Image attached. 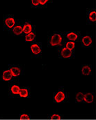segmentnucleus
Wrapping results in <instances>:
<instances>
[{"instance_id":"nucleus-17","label":"nucleus","mask_w":96,"mask_h":120,"mask_svg":"<svg viewBox=\"0 0 96 120\" xmlns=\"http://www.w3.org/2000/svg\"><path fill=\"white\" fill-rule=\"evenodd\" d=\"M19 95L21 96V97H27L28 95H29V91L26 88H22L20 90V92H19Z\"/></svg>"},{"instance_id":"nucleus-8","label":"nucleus","mask_w":96,"mask_h":120,"mask_svg":"<svg viewBox=\"0 0 96 120\" xmlns=\"http://www.w3.org/2000/svg\"><path fill=\"white\" fill-rule=\"evenodd\" d=\"M87 16L89 21L91 22H95L96 20V12L95 10H88Z\"/></svg>"},{"instance_id":"nucleus-3","label":"nucleus","mask_w":96,"mask_h":120,"mask_svg":"<svg viewBox=\"0 0 96 120\" xmlns=\"http://www.w3.org/2000/svg\"><path fill=\"white\" fill-rule=\"evenodd\" d=\"M79 34L75 31H68L65 33V37L69 40V41L75 42L79 39Z\"/></svg>"},{"instance_id":"nucleus-7","label":"nucleus","mask_w":96,"mask_h":120,"mask_svg":"<svg viewBox=\"0 0 96 120\" xmlns=\"http://www.w3.org/2000/svg\"><path fill=\"white\" fill-rule=\"evenodd\" d=\"M82 44L84 47H89L92 45V38L91 36L86 35L82 38Z\"/></svg>"},{"instance_id":"nucleus-10","label":"nucleus","mask_w":96,"mask_h":120,"mask_svg":"<svg viewBox=\"0 0 96 120\" xmlns=\"http://www.w3.org/2000/svg\"><path fill=\"white\" fill-rule=\"evenodd\" d=\"M9 70H10L13 77H18L20 75L21 71H20V68L18 66H11Z\"/></svg>"},{"instance_id":"nucleus-15","label":"nucleus","mask_w":96,"mask_h":120,"mask_svg":"<svg viewBox=\"0 0 96 120\" xmlns=\"http://www.w3.org/2000/svg\"><path fill=\"white\" fill-rule=\"evenodd\" d=\"M20 90V87H19L18 85H16V84H14V85H11V87H10V91H11V94H13V95L19 94Z\"/></svg>"},{"instance_id":"nucleus-9","label":"nucleus","mask_w":96,"mask_h":120,"mask_svg":"<svg viewBox=\"0 0 96 120\" xmlns=\"http://www.w3.org/2000/svg\"><path fill=\"white\" fill-rule=\"evenodd\" d=\"M83 100L88 103H91L94 101V95L91 93H87L84 94Z\"/></svg>"},{"instance_id":"nucleus-12","label":"nucleus","mask_w":96,"mask_h":120,"mask_svg":"<svg viewBox=\"0 0 96 120\" xmlns=\"http://www.w3.org/2000/svg\"><path fill=\"white\" fill-rule=\"evenodd\" d=\"M12 29H13V30H12V31H13V34H15V35L19 36V35H21V34L23 33V31H22V27L20 25H15Z\"/></svg>"},{"instance_id":"nucleus-21","label":"nucleus","mask_w":96,"mask_h":120,"mask_svg":"<svg viewBox=\"0 0 96 120\" xmlns=\"http://www.w3.org/2000/svg\"><path fill=\"white\" fill-rule=\"evenodd\" d=\"M20 118L21 120H29V116L28 115H26V114H24V115H21Z\"/></svg>"},{"instance_id":"nucleus-18","label":"nucleus","mask_w":96,"mask_h":120,"mask_svg":"<svg viewBox=\"0 0 96 120\" xmlns=\"http://www.w3.org/2000/svg\"><path fill=\"white\" fill-rule=\"evenodd\" d=\"M65 48H67L68 49L70 50H73L75 49V43H74V42H72V41H68V42H67V43H66V44H65Z\"/></svg>"},{"instance_id":"nucleus-2","label":"nucleus","mask_w":96,"mask_h":120,"mask_svg":"<svg viewBox=\"0 0 96 120\" xmlns=\"http://www.w3.org/2000/svg\"><path fill=\"white\" fill-rule=\"evenodd\" d=\"M4 25L8 30L12 29L15 25V20L14 18L11 15H6L4 18Z\"/></svg>"},{"instance_id":"nucleus-11","label":"nucleus","mask_w":96,"mask_h":120,"mask_svg":"<svg viewBox=\"0 0 96 120\" xmlns=\"http://www.w3.org/2000/svg\"><path fill=\"white\" fill-rule=\"evenodd\" d=\"M81 72L83 75H89L91 73V68L89 65H84L82 67Z\"/></svg>"},{"instance_id":"nucleus-16","label":"nucleus","mask_w":96,"mask_h":120,"mask_svg":"<svg viewBox=\"0 0 96 120\" xmlns=\"http://www.w3.org/2000/svg\"><path fill=\"white\" fill-rule=\"evenodd\" d=\"M35 38H36V34L33 31L28 34H27L25 36V40L27 42H32V41L35 40Z\"/></svg>"},{"instance_id":"nucleus-22","label":"nucleus","mask_w":96,"mask_h":120,"mask_svg":"<svg viewBox=\"0 0 96 120\" xmlns=\"http://www.w3.org/2000/svg\"><path fill=\"white\" fill-rule=\"evenodd\" d=\"M61 116L59 115H53L51 116V119L52 120H61Z\"/></svg>"},{"instance_id":"nucleus-6","label":"nucleus","mask_w":96,"mask_h":120,"mask_svg":"<svg viewBox=\"0 0 96 120\" xmlns=\"http://www.w3.org/2000/svg\"><path fill=\"white\" fill-rule=\"evenodd\" d=\"M54 101L57 103H61L62 101H64L65 98V95L63 91H59L55 95H54Z\"/></svg>"},{"instance_id":"nucleus-13","label":"nucleus","mask_w":96,"mask_h":120,"mask_svg":"<svg viewBox=\"0 0 96 120\" xmlns=\"http://www.w3.org/2000/svg\"><path fill=\"white\" fill-rule=\"evenodd\" d=\"M13 76L11 75V73L10 70H6L4 71L2 74V79L5 81H10L12 79Z\"/></svg>"},{"instance_id":"nucleus-20","label":"nucleus","mask_w":96,"mask_h":120,"mask_svg":"<svg viewBox=\"0 0 96 120\" xmlns=\"http://www.w3.org/2000/svg\"><path fill=\"white\" fill-rule=\"evenodd\" d=\"M31 3L32 6H38L40 5L39 0H31Z\"/></svg>"},{"instance_id":"nucleus-14","label":"nucleus","mask_w":96,"mask_h":120,"mask_svg":"<svg viewBox=\"0 0 96 120\" xmlns=\"http://www.w3.org/2000/svg\"><path fill=\"white\" fill-rule=\"evenodd\" d=\"M33 30V27H32V25L29 22H26L24 26L22 27V31L25 34H28L29 33H31Z\"/></svg>"},{"instance_id":"nucleus-23","label":"nucleus","mask_w":96,"mask_h":120,"mask_svg":"<svg viewBox=\"0 0 96 120\" xmlns=\"http://www.w3.org/2000/svg\"><path fill=\"white\" fill-rule=\"evenodd\" d=\"M50 0H39V3H40V5L41 6H45L47 4V3Z\"/></svg>"},{"instance_id":"nucleus-19","label":"nucleus","mask_w":96,"mask_h":120,"mask_svg":"<svg viewBox=\"0 0 96 120\" xmlns=\"http://www.w3.org/2000/svg\"><path fill=\"white\" fill-rule=\"evenodd\" d=\"M84 94L82 92H79L76 94V101L78 103H80L83 101V98H84Z\"/></svg>"},{"instance_id":"nucleus-1","label":"nucleus","mask_w":96,"mask_h":120,"mask_svg":"<svg viewBox=\"0 0 96 120\" xmlns=\"http://www.w3.org/2000/svg\"><path fill=\"white\" fill-rule=\"evenodd\" d=\"M63 42V37L59 33H53L49 36L48 43L51 47H57L61 45Z\"/></svg>"},{"instance_id":"nucleus-4","label":"nucleus","mask_w":96,"mask_h":120,"mask_svg":"<svg viewBox=\"0 0 96 120\" xmlns=\"http://www.w3.org/2000/svg\"><path fill=\"white\" fill-rule=\"evenodd\" d=\"M60 55H61V57L65 58V59L70 58L72 55V50H70L68 49L67 48L64 47L60 50Z\"/></svg>"},{"instance_id":"nucleus-5","label":"nucleus","mask_w":96,"mask_h":120,"mask_svg":"<svg viewBox=\"0 0 96 120\" xmlns=\"http://www.w3.org/2000/svg\"><path fill=\"white\" fill-rule=\"evenodd\" d=\"M31 52L32 55L34 56H38L41 53V47L37 43L32 44L31 45Z\"/></svg>"}]
</instances>
